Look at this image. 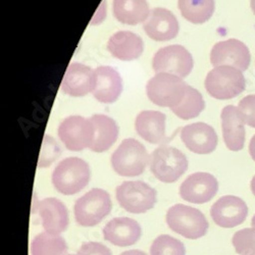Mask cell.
<instances>
[{"label": "cell", "mask_w": 255, "mask_h": 255, "mask_svg": "<svg viewBox=\"0 0 255 255\" xmlns=\"http://www.w3.org/2000/svg\"><path fill=\"white\" fill-rule=\"evenodd\" d=\"M219 190L216 177L208 173L190 175L180 186L181 197L191 203L203 204L214 198Z\"/></svg>", "instance_id": "4fadbf2b"}, {"label": "cell", "mask_w": 255, "mask_h": 255, "mask_svg": "<svg viewBox=\"0 0 255 255\" xmlns=\"http://www.w3.org/2000/svg\"><path fill=\"white\" fill-rule=\"evenodd\" d=\"M250 6H251V10L255 15V0H250Z\"/></svg>", "instance_id": "d590c367"}, {"label": "cell", "mask_w": 255, "mask_h": 255, "mask_svg": "<svg viewBox=\"0 0 255 255\" xmlns=\"http://www.w3.org/2000/svg\"><path fill=\"white\" fill-rule=\"evenodd\" d=\"M204 109L205 102L202 94L195 88L189 86L184 99L172 112L182 120H191L197 118Z\"/></svg>", "instance_id": "4316f807"}, {"label": "cell", "mask_w": 255, "mask_h": 255, "mask_svg": "<svg viewBox=\"0 0 255 255\" xmlns=\"http://www.w3.org/2000/svg\"><path fill=\"white\" fill-rule=\"evenodd\" d=\"M251 225H252V228H255V215L253 216V218L251 220Z\"/></svg>", "instance_id": "8d00e7d4"}, {"label": "cell", "mask_w": 255, "mask_h": 255, "mask_svg": "<svg viewBox=\"0 0 255 255\" xmlns=\"http://www.w3.org/2000/svg\"><path fill=\"white\" fill-rule=\"evenodd\" d=\"M164 114L155 111L141 112L135 121L138 135L151 144H165L168 138L165 135Z\"/></svg>", "instance_id": "44dd1931"}, {"label": "cell", "mask_w": 255, "mask_h": 255, "mask_svg": "<svg viewBox=\"0 0 255 255\" xmlns=\"http://www.w3.org/2000/svg\"><path fill=\"white\" fill-rule=\"evenodd\" d=\"M249 154L251 158L255 161V135L251 138L249 143Z\"/></svg>", "instance_id": "d6a6232c"}, {"label": "cell", "mask_w": 255, "mask_h": 255, "mask_svg": "<svg viewBox=\"0 0 255 255\" xmlns=\"http://www.w3.org/2000/svg\"><path fill=\"white\" fill-rule=\"evenodd\" d=\"M121 255H147V254L141 250H128L123 252Z\"/></svg>", "instance_id": "836d02e7"}, {"label": "cell", "mask_w": 255, "mask_h": 255, "mask_svg": "<svg viewBox=\"0 0 255 255\" xmlns=\"http://www.w3.org/2000/svg\"><path fill=\"white\" fill-rule=\"evenodd\" d=\"M114 14L119 22L126 25H138L150 14L146 0H114Z\"/></svg>", "instance_id": "cb8c5ba5"}, {"label": "cell", "mask_w": 255, "mask_h": 255, "mask_svg": "<svg viewBox=\"0 0 255 255\" xmlns=\"http://www.w3.org/2000/svg\"><path fill=\"white\" fill-rule=\"evenodd\" d=\"M193 66L192 55L182 45H169L160 48L152 60V68L156 74H171L182 79L190 75Z\"/></svg>", "instance_id": "9c48e42d"}, {"label": "cell", "mask_w": 255, "mask_h": 255, "mask_svg": "<svg viewBox=\"0 0 255 255\" xmlns=\"http://www.w3.org/2000/svg\"><path fill=\"white\" fill-rule=\"evenodd\" d=\"M250 187H251V191H252V193H253V195L255 196V176L252 178V180H251V184H250Z\"/></svg>", "instance_id": "e575fe53"}, {"label": "cell", "mask_w": 255, "mask_h": 255, "mask_svg": "<svg viewBox=\"0 0 255 255\" xmlns=\"http://www.w3.org/2000/svg\"><path fill=\"white\" fill-rule=\"evenodd\" d=\"M123 91L120 74L112 67H99L94 71L93 96L102 103H114Z\"/></svg>", "instance_id": "d6986e66"}, {"label": "cell", "mask_w": 255, "mask_h": 255, "mask_svg": "<svg viewBox=\"0 0 255 255\" xmlns=\"http://www.w3.org/2000/svg\"><path fill=\"white\" fill-rule=\"evenodd\" d=\"M90 174V167L86 161L79 157H69L56 165L51 180L59 193L74 195L88 185Z\"/></svg>", "instance_id": "6da1fadb"}, {"label": "cell", "mask_w": 255, "mask_h": 255, "mask_svg": "<svg viewBox=\"0 0 255 255\" xmlns=\"http://www.w3.org/2000/svg\"><path fill=\"white\" fill-rule=\"evenodd\" d=\"M179 9L188 22L203 24L212 16L216 9L215 0H179Z\"/></svg>", "instance_id": "d4e9b609"}, {"label": "cell", "mask_w": 255, "mask_h": 255, "mask_svg": "<svg viewBox=\"0 0 255 255\" xmlns=\"http://www.w3.org/2000/svg\"><path fill=\"white\" fill-rule=\"evenodd\" d=\"M79 255H113L111 249L98 242L84 243L79 252Z\"/></svg>", "instance_id": "1f68e13d"}, {"label": "cell", "mask_w": 255, "mask_h": 255, "mask_svg": "<svg viewBox=\"0 0 255 255\" xmlns=\"http://www.w3.org/2000/svg\"><path fill=\"white\" fill-rule=\"evenodd\" d=\"M181 140L190 151L209 154L217 149L218 135L214 128L205 123H194L181 130Z\"/></svg>", "instance_id": "5bb4252c"}, {"label": "cell", "mask_w": 255, "mask_h": 255, "mask_svg": "<svg viewBox=\"0 0 255 255\" xmlns=\"http://www.w3.org/2000/svg\"><path fill=\"white\" fill-rule=\"evenodd\" d=\"M188 87L189 85L182 78L159 73L148 81L146 92L148 98L154 104L173 110L182 102Z\"/></svg>", "instance_id": "277c9868"}, {"label": "cell", "mask_w": 255, "mask_h": 255, "mask_svg": "<svg viewBox=\"0 0 255 255\" xmlns=\"http://www.w3.org/2000/svg\"><path fill=\"white\" fill-rule=\"evenodd\" d=\"M245 124L251 128H255V95L245 96L238 104Z\"/></svg>", "instance_id": "4dcf8cb0"}, {"label": "cell", "mask_w": 255, "mask_h": 255, "mask_svg": "<svg viewBox=\"0 0 255 255\" xmlns=\"http://www.w3.org/2000/svg\"><path fill=\"white\" fill-rule=\"evenodd\" d=\"M166 223L179 235L196 240L206 235L209 224L202 212L192 206L176 204L166 212Z\"/></svg>", "instance_id": "3957f363"}, {"label": "cell", "mask_w": 255, "mask_h": 255, "mask_svg": "<svg viewBox=\"0 0 255 255\" xmlns=\"http://www.w3.org/2000/svg\"><path fill=\"white\" fill-rule=\"evenodd\" d=\"M68 255H79V254H68Z\"/></svg>", "instance_id": "74e56055"}, {"label": "cell", "mask_w": 255, "mask_h": 255, "mask_svg": "<svg viewBox=\"0 0 255 255\" xmlns=\"http://www.w3.org/2000/svg\"><path fill=\"white\" fill-rule=\"evenodd\" d=\"M204 85L211 97L228 100L245 91L246 80L242 71L231 66H221L214 68L207 74Z\"/></svg>", "instance_id": "7a4b0ae2"}, {"label": "cell", "mask_w": 255, "mask_h": 255, "mask_svg": "<svg viewBox=\"0 0 255 255\" xmlns=\"http://www.w3.org/2000/svg\"><path fill=\"white\" fill-rule=\"evenodd\" d=\"M93 127V139L90 150L94 152H104L116 143L119 136L117 123L108 116L94 115L90 119Z\"/></svg>", "instance_id": "603a6c76"}, {"label": "cell", "mask_w": 255, "mask_h": 255, "mask_svg": "<svg viewBox=\"0 0 255 255\" xmlns=\"http://www.w3.org/2000/svg\"><path fill=\"white\" fill-rule=\"evenodd\" d=\"M210 62L216 67L231 66L242 72L247 71L251 62L248 47L238 39L221 41L211 49Z\"/></svg>", "instance_id": "8fae6325"}, {"label": "cell", "mask_w": 255, "mask_h": 255, "mask_svg": "<svg viewBox=\"0 0 255 255\" xmlns=\"http://www.w3.org/2000/svg\"><path fill=\"white\" fill-rule=\"evenodd\" d=\"M223 138L228 149L240 151L245 144V121L238 108L227 105L221 114Z\"/></svg>", "instance_id": "9a60e30c"}, {"label": "cell", "mask_w": 255, "mask_h": 255, "mask_svg": "<svg viewBox=\"0 0 255 255\" xmlns=\"http://www.w3.org/2000/svg\"><path fill=\"white\" fill-rule=\"evenodd\" d=\"M108 49L116 58L130 61L141 56L144 44L137 34L130 31H119L110 38Z\"/></svg>", "instance_id": "7402d4cb"}, {"label": "cell", "mask_w": 255, "mask_h": 255, "mask_svg": "<svg viewBox=\"0 0 255 255\" xmlns=\"http://www.w3.org/2000/svg\"><path fill=\"white\" fill-rule=\"evenodd\" d=\"M149 160L145 146L132 138L125 139L112 155L114 171L123 177L140 176Z\"/></svg>", "instance_id": "5b68a950"}, {"label": "cell", "mask_w": 255, "mask_h": 255, "mask_svg": "<svg viewBox=\"0 0 255 255\" xmlns=\"http://www.w3.org/2000/svg\"><path fill=\"white\" fill-rule=\"evenodd\" d=\"M156 196V190L142 181L124 182L116 190V197L122 208L135 215L153 208Z\"/></svg>", "instance_id": "ba28073f"}, {"label": "cell", "mask_w": 255, "mask_h": 255, "mask_svg": "<svg viewBox=\"0 0 255 255\" xmlns=\"http://www.w3.org/2000/svg\"><path fill=\"white\" fill-rule=\"evenodd\" d=\"M37 212L41 218L42 227L52 235L67 231L69 227V211L66 204L52 197L41 200L37 204Z\"/></svg>", "instance_id": "2e32d148"}, {"label": "cell", "mask_w": 255, "mask_h": 255, "mask_svg": "<svg viewBox=\"0 0 255 255\" xmlns=\"http://www.w3.org/2000/svg\"><path fill=\"white\" fill-rule=\"evenodd\" d=\"M94 72L91 68L82 63H71L63 77L61 89L68 95L81 97L92 92Z\"/></svg>", "instance_id": "ffe728a7"}, {"label": "cell", "mask_w": 255, "mask_h": 255, "mask_svg": "<svg viewBox=\"0 0 255 255\" xmlns=\"http://www.w3.org/2000/svg\"><path fill=\"white\" fill-rule=\"evenodd\" d=\"M60 154V148L56 141L50 136H45L41 147V153L38 162L39 167H48Z\"/></svg>", "instance_id": "f546056e"}, {"label": "cell", "mask_w": 255, "mask_h": 255, "mask_svg": "<svg viewBox=\"0 0 255 255\" xmlns=\"http://www.w3.org/2000/svg\"><path fill=\"white\" fill-rule=\"evenodd\" d=\"M186 247L180 240L169 236L160 235L150 247V255H185Z\"/></svg>", "instance_id": "83f0119b"}, {"label": "cell", "mask_w": 255, "mask_h": 255, "mask_svg": "<svg viewBox=\"0 0 255 255\" xmlns=\"http://www.w3.org/2000/svg\"><path fill=\"white\" fill-rule=\"evenodd\" d=\"M232 243L239 255H255V228L237 231L234 234Z\"/></svg>", "instance_id": "f1b7e54d"}, {"label": "cell", "mask_w": 255, "mask_h": 255, "mask_svg": "<svg viewBox=\"0 0 255 255\" xmlns=\"http://www.w3.org/2000/svg\"><path fill=\"white\" fill-rule=\"evenodd\" d=\"M57 133L69 150L82 151L92 143L93 127L89 119L72 116L61 122Z\"/></svg>", "instance_id": "30bf717a"}, {"label": "cell", "mask_w": 255, "mask_h": 255, "mask_svg": "<svg viewBox=\"0 0 255 255\" xmlns=\"http://www.w3.org/2000/svg\"><path fill=\"white\" fill-rule=\"evenodd\" d=\"M153 176L163 183H175L188 169L186 155L179 149L168 145H162L152 152L149 160Z\"/></svg>", "instance_id": "8992f818"}, {"label": "cell", "mask_w": 255, "mask_h": 255, "mask_svg": "<svg viewBox=\"0 0 255 255\" xmlns=\"http://www.w3.org/2000/svg\"><path fill=\"white\" fill-rule=\"evenodd\" d=\"M142 235L140 225L130 218H115L103 228V237L106 241L119 247L136 244Z\"/></svg>", "instance_id": "ac0fdd59"}, {"label": "cell", "mask_w": 255, "mask_h": 255, "mask_svg": "<svg viewBox=\"0 0 255 255\" xmlns=\"http://www.w3.org/2000/svg\"><path fill=\"white\" fill-rule=\"evenodd\" d=\"M145 33L155 41H168L177 37L179 22L175 14L166 8L156 7L151 10L143 25Z\"/></svg>", "instance_id": "e0dca14e"}, {"label": "cell", "mask_w": 255, "mask_h": 255, "mask_svg": "<svg viewBox=\"0 0 255 255\" xmlns=\"http://www.w3.org/2000/svg\"><path fill=\"white\" fill-rule=\"evenodd\" d=\"M113 209L110 194L95 188L80 197L74 206L76 222L82 227H94L108 217Z\"/></svg>", "instance_id": "52a82bcc"}, {"label": "cell", "mask_w": 255, "mask_h": 255, "mask_svg": "<svg viewBox=\"0 0 255 255\" xmlns=\"http://www.w3.org/2000/svg\"><path fill=\"white\" fill-rule=\"evenodd\" d=\"M68 244L59 235L43 232L31 243L32 255H68Z\"/></svg>", "instance_id": "484cf974"}, {"label": "cell", "mask_w": 255, "mask_h": 255, "mask_svg": "<svg viewBox=\"0 0 255 255\" xmlns=\"http://www.w3.org/2000/svg\"><path fill=\"white\" fill-rule=\"evenodd\" d=\"M248 206L243 199L237 196L226 195L214 203L210 209L211 219L221 228L231 229L245 222Z\"/></svg>", "instance_id": "7c38bea8"}]
</instances>
